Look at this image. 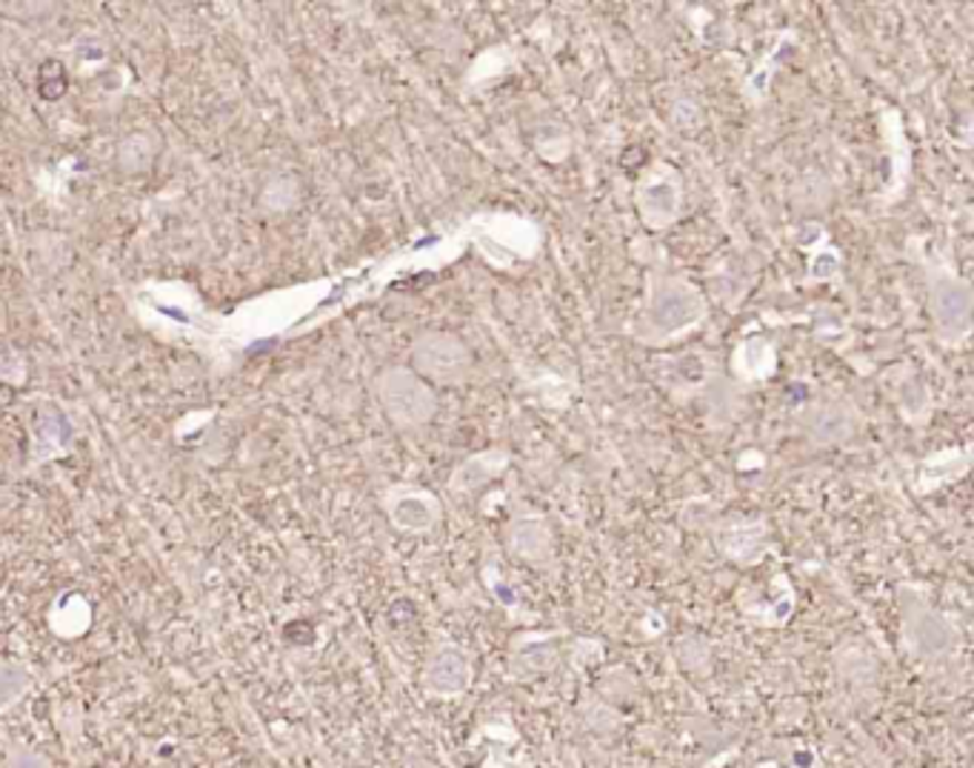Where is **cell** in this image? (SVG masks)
Returning a JSON list of instances; mask_svg holds the SVG:
<instances>
[{
	"mask_svg": "<svg viewBox=\"0 0 974 768\" xmlns=\"http://www.w3.org/2000/svg\"><path fill=\"white\" fill-rule=\"evenodd\" d=\"M928 277V303L941 341L957 346L968 334L974 321V289L963 277L946 266H926Z\"/></svg>",
	"mask_w": 974,
	"mask_h": 768,
	"instance_id": "1",
	"label": "cell"
},
{
	"mask_svg": "<svg viewBox=\"0 0 974 768\" xmlns=\"http://www.w3.org/2000/svg\"><path fill=\"white\" fill-rule=\"evenodd\" d=\"M777 372V348L766 337H746L732 352V374L741 383H763Z\"/></svg>",
	"mask_w": 974,
	"mask_h": 768,
	"instance_id": "7",
	"label": "cell"
},
{
	"mask_svg": "<svg viewBox=\"0 0 974 768\" xmlns=\"http://www.w3.org/2000/svg\"><path fill=\"white\" fill-rule=\"evenodd\" d=\"M9 768H49V760L32 748H14L9 755Z\"/></svg>",
	"mask_w": 974,
	"mask_h": 768,
	"instance_id": "15",
	"label": "cell"
},
{
	"mask_svg": "<svg viewBox=\"0 0 974 768\" xmlns=\"http://www.w3.org/2000/svg\"><path fill=\"white\" fill-rule=\"evenodd\" d=\"M714 546L737 566H754L769 552V526L761 517H729L717 526Z\"/></svg>",
	"mask_w": 974,
	"mask_h": 768,
	"instance_id": "6",
	"label": "cell"
},
{
	"mask_svg": "<svg viewBox=\"0 0 974 768\" xmlns=\"http://www.w3.org/2000/svg\"><path fill=\"white\" fill-rule=\"evenodd\" d=\"M786 43H792V32H781V34H777V41H774V47L769 49L766 54H763L761 63H757V67H754V72L749 74L746 87H743V94H746V101H752L754 107L766 101L769 83H772L774 72H777V67H781V61H777V58H781V52H783V49H786Z\"/></svg>",
	"mask_w": 974,
	"mask_h": 768,
	"instance_id": "10",
	"label": "cell"
},
{
	"mask_svg": "<svg viewBox=\"0 0 974 768\" xmlns=\"http://www.w3.org/2000/svg\"><path fill=\"white\" fill-rule=\"evenodd\" d=\"M968 466H972V457H968L966 448H943V452H937V455L921 463L914 486H917L921 495H932L937 488L961 481L968 472Z\"/></svg>",
	"mask_w": 974,
	"mask_h": 768,
	"instance_id": "9",
	"label": "cell"
},
{
	"mask_svg": "<svg viewBox=\"0 0 974 768\" xmlns=\"http://www.w3.org/2000/svg\"><path fill=\"white\" fill-rule=\"evenodd\" d=\"M481 768H538L532 755L521 742H486V757Z\"/></svg>",
	"mask_w": 974,
	"mask_h": 768,
	"instance_id": "12",
	"label": "cell"
},
{
	"mask_svg": "<svg viewBox=\"0 0 974 768\" xmlns=\"http://www.w3.org/2000/svg\"><path fill=\"white\" fill-rule=\"evenodd\" d=\"M966 452H968V457H972V461H974V441H972V443H968V446H966Z\"/></svg>",
	"mask_w": 974,
	"mask_h": 768,
	"instance_id": "16",
	"label": "cell"
},
{
	"mask_svg": "<svg viewBox=\"0 0 974 768\" xmlns=\"http://www.w3.org/2000/svg\"><path fill=\"white\" fill-rule=\"evenodd\" d=\"M809 435L817 443H841L852 435V421L843 415L841 408H823L821 415L812 421Z\"/></svg>",
	"mask_w": 974,
	"mask_h": 768,
	"instance_id": "13",
	"label": "cell"
},
{
	"mask_svg": "<svg viewBox=\"0 0 974 768\" xmlns=\"http://www.w3.org/2000/svg\"><path fill=\"white\" fill-rule=\"evenodd\" d=\"M386 512L398 528L423 532V528H429L438 521L441 508H438V503L426 492H418V488H394L392 495L386 497Z\"/></svg>",
	"mask_w": 974,
	"mask_h": 768,
	"instance_id": "8",
	"label": "cell"
},
{
	"mask_svg": "<svg viewBox=\"0 0 974 768\" xmlns=\"http://www.w3.org/2000/svg\"><path fill=\"white\" fill-rule=\"evenodd\" d=\"M903 640L912 655L934 660V657L952 655L957 648V631L926 600L906 592L903 595Z\"/></svg>",
	"mask_w": 974,
	"mask_h": 768,
	"instance_id": "3",
	"label": "cell"
},
{
	"mask_svg": "<svg viewBox=\"0 0 974 768\" xmlns=\"http://www.w3.org/2000/svg\"><path fill=\"white\" fill-rule=\"evenodd\" d=\"M637 206H641L643 221L652 229H666L677 221L683 206V181L677 169L654 166L643 178L637 189Z\"/></svg>",
	"mask_w": 974,
	"mask_h": 768,
	"instance_id": "5",
	"label": "cell"
},
{
	"mask_svg": "<svg viewBox=\"0 0 974 768\" xmlns=\"http://www.w3.org/2000/svg\"><path fill=\"white\" fill-rule=\"evenodd\" d=\"M794 608V592H792V583H789L786 575H777L774 577V597L769 603L766 615L761 617V623L766 626H781V623L789 620Z\"/></svg>",
	"mask_w": 974,
	"mask_h": 768,
	"instance_id": "14",
	"label": "cell"
},
{
	"mask_svg": "<svg viewBox=\"0 0 974 768\" xmlns=\"http://www.w3.org/2000/svg\"><path fill=\"white\" fill-rule=\"evenodd\" d=\"M841 266H843V257L841 252L829 243V234H823L821 241L809 243V274L806 281H834V277H841Z\"/></svg>",
	"mask_w": 974,
	"mask_h": 768,
	"instance_id": "11",
	"label": "cell"
},
{
	"mask_svg": "<svg viewBox=\"0 0 974 768\" xmlns=\"http://www.w3.org/2000/svg\"><path fill=\"white\" fill-rule=\"evenodd\" d=\"M709 306L692 283L681 277H663L652 289V301H649V321L666 337H681L689 329L701 326L706 321Z\"/></svg>",
	"mask_w": 974,
	"mask_h": 768,
	"instance_id": "2",
	"label": "cell"
},
{
	"mask_svg": "<svg viewBox=\"0 0 974 768\" xmlns=\"http://www.w3.org/2000/svg\"><path fill=\"white\" fill-rule=\"evenodd\" d=\"M474 668L469 655L454 643H443L429 655L426 668H423V691L429 700H458L472 688Z\"/></svg>",
	"mask_w": 974,
	"mask_h": 768,
	"instance_id": "4",
	"label": "cell"
}]
</instances>
